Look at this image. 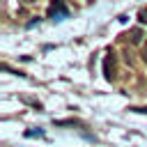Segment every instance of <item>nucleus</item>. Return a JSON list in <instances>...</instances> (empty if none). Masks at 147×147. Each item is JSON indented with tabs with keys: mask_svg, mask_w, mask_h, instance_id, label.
<instances>
[{
	"mask_svg": "<svg viewBox=\"0 0 147 147\" xmlns=\"http://www.w3.org/2000/svg\"><path fill=\"white\" fill-rule=\"evenodd\" d=\"M25 136L28 138H34V136H44V131L41 129H30V131H25Z\"/></svg>",
	"mask_w": 147,
	"mask_h": 147,
	"instance_id": "nucleus-6",
	"label": "nucleus"
},
{
	"mask_svg": "<svg viewBox=\"0 0 147 147\" xmlns=\"http://www.w3.org/2000/svg\"><path fill=\"white\" fill-rule=\"evenodd\" d=\"M129 110H133V113H142V115H147V108H129Z\"/></svg>",
	"mask_w": 147,
	"mask_h": 147,
	"instance_id": "nucleus-9",
	"label": "nucleus"
},
{
	"mask_svg": "<svg viewBox=\"0 0 147 147\" xmlns=\"http://www.w3.org/2000/svg\"><path fill=\"white\" fill-rule=\"evenodd\" d=\"M48 18H53V21H62V18H67L69 16V7L62 2V0H53L51 5H48Z\"/></svg>",
	"mask_w": 147,
	"mask_h": 147,
	"instance_id": "nucleus-1",
	"label": "nucleus"
},
{
	"mask_svg": "<svg viewBox=\"0 0 147 147\" xmlns=\"http://www.w3.org/2000/svg\"><path fill=\"white\" fill-rule=\"evenodd\" d=\"M115 55H113V51H108V55L103 57V78L106 80H115Z\"/></svg>",
	"mask_w": 147,
	"mask_h": 147,
	"instance_id": "nucleus-2",
	"label": "nucleus"
},
{
	"mask_svg": "<svg viewBox=\"0 0 147 147\" xmlns=\"http://www.w3.org/2000/svg\"><path fill=\"white\" fill-rule=\"evenodd\" d=\"M138 21H140V23H142V25H145V23H147V7H145V9H140V11H138Z\"/></svg>",
	"mask_w": 147,
	"mask_h": 147,
	"instance_id": "nucleus-7",
	"label": "nucleus"
},
{
	"mask_svg": "<svg viewBox=\"0 0 147 147\" xmlns=\"http://www.w3.org/2000/svg\"><path fill=\"white\" fill-rule=\"evenodd\" d=\"M131 44H140L142 41V37H145V32H142V28H131L129 30V34H124Z\"/></svg>",
	"mask_w": 147,
	"mask_h": 147,
	"instance_id": "nucleus-3",
	"label": "nucleus"
},
{
	"mask_svg": "<svg viewBox=\"0 0 147 147\" xmlns=\"http://www.w3.org/2000/svg\"><path fill=\"white\" fill-rule=\"evenodd\" d=\"M23 101H25V103H30V106H32V108H37V110H44V106H41V103H39L37 99H30V96H23Z\"/></svg>",
	"mask_w": 147,
	"mask_h": 147,
	"instance_id": "nucleus-4",
	"label": "nucleus"
},
{
	"mask_svg": "<svg viewBox=\"0 0 147 147\" xmlns=\"http://www.w3.org/2000/svg\"><path fill=\"white\" fill-rule=\"evenodd\" d=\"M37 23H39V16H37V18H32V21H30V23H28V28H34V25H37Z\"/></svg>",
	"mask_w": 147,
	"mask_h": 147,
	"instance_id": "nucleus-10",
	"label": "nucleus"
},
{
	"mask_svg": "<svg viewBox=\"0 0 147 147\" xmlns=\"http://www.w3.org/2000/svg\"><path fill=\"white\" fill-rule=\"evenodd\" d=\"M55 124H57V126H78L76 119H57Z\"/></svg>",
	"mask_w": 147,
	"mask_h": 147,
	"instance_id": "nucleus-5",
	"label": "nucleus"
},
{
	"mask_svg": "<svg viewBox=\"0 0 147 147\" xmlns=\"http://www.w3.org/2000/svg\"><path fill=\"white\" fill-rule=\"evenodd\" d=\"M140 57H142V62H145V64H147V44H145V46H142V53H140Z\"/></svg>",
	"mask_w": 147,
	"mask_h": 147,
	"instance_id": "nucleus-8",
	"label": "nucleus"
},
{
	"mask_svg": "<svg viewBox=\"0 0 147 147\" xmlns=\"http://www.w3.org/2000/svg\"><path fill=\"white\" fill-rule=\"evenodd\" d=\"M23 2H25V5H30V2H34V0H23Z\"/></svg>",
	"mask_w": 147,
	"mask_h": 147,
	"instance_id": "nucleus-11",
	"label": "nucleus"
}]
</instances>
